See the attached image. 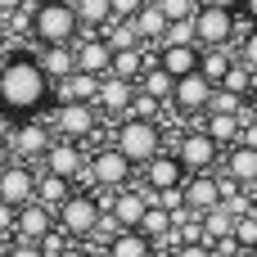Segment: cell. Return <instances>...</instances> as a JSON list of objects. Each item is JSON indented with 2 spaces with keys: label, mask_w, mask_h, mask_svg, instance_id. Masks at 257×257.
I'll use <instances>...</instances> for the list:
<instances>
[{
  "label": "cell",
  "mask_w": 257,
  "mask_h": 257,
  "mask_svg": "<svg viewBox=\"0 0 257 257\" xmlns=\"http://www.w3.org/2000/svg\"><path fill=\"white\" fill-rule=\"evenodd\" d=\"M36 63L45 68V77L59 86L63 77H72L77 72V54H72V45H36Z\"/></svg>",
  "instance_id": "cell-19"
},
{
  "label": "cell",
  "mask_w": 257,
  "mask_h": 257,
  "mask_svg": "<svg viewBox=\"0 0 257 257\" xmlns=\"http://www.w3.org/2000/svg\"><path fill=\"white\" fill-rule=\"evenodd\" d=\"M0 257H50V253H45L41 244H27V239H9Z\"/></svg>",
  "instance_id": "cell-36"
},
{
  "label": "cell",
  "mask_w": 257,
  "mask_h": 257,
  "mask_svg": "<svg viewBox=\"0 0 257 257\" xmlns=\"http://www.w3.org/2000/svg\"><path fill=\"white\" fill-rule=\"evenodd\" d=\"M163 45H199L194 18H185V23H167V36H163Z\"/></svg>",
  "instance_id": "cell-33"
},
{
  "label": "cell",
  "mask_w": 257,
  "mask_h": 257,
  "mask_svg": "<svg viewBox=\"0 0 257 257\" xmlns=\"http://www.w3.org/2000/svg\"><path fill=\"white\" fill-rule=\"evenodd\" d=\"M54 230H59V221H54V212H50V208H41V203L18 208V230H14V239L41 244V239H45V235H54Z\"/></svg>",
  "instance_id": "cell-17"
},
{
  "label": "cell",
  "mask_w": 257,
  "mask_h": 257,
  "mask_svg": "<svg viewBox=\"0 0 257 257\" xmlns=\"http://www.w3.org/2000/svg\"><path fill=\"white\" fill-rule=\"evenodd\" d=\"M239 145H248V149H257V117H253V108H248V117H244V131H239Z\"/></svg>",
  "instance_id": "cell-39"
},
{
  "label": "cell",
  "mask_w": 257,
  "mask_h": 257,
  "mask_svg": "<svg viewBox=\"0 0 257 257\" xmlns=\"http://www.w3.org/2000/svg\"><path fill=\"white\" fill-rule=\"evenodd\" d=\"M181 163H185V172L190 176H199V172H217V163H221V145L199 126V131H185L181 140H176V149H172Z\"/></svg>",
  "instance_id": "cell-9"
},
{
  "label": "cell",
  "mask_w": 257,
  "mask_h": 257,
  "mask_svg": "<svg viewBox=\"0 0 257 257\" xmlns=\"http://www.w3.org/2000/svg\"><path fill=\"white\" fill-rule=\"evenodd\" d=\"M199 5H203V0H158V9L167 14V23H185V18H194Z\"/></svg>",
  "instance_id": "cell-34"
},
{
  "label": "cell",
  "mask_w": 257,
  "mask_h": 257,
  "mask_svg": "<svg viewBox=\"0 0 257 257\" xmlns=\"http://www.w3.org/2000/svg\"><path fill=\"white\" fill-rule=\"evenodd\" d=\"M72 9H77L81 32H104L113 23V5L108 0H72Z\"/></svg>",
  "instance_id": "cell-27"
},
{
  "label": "cell",
  "mask_w": 257,
  "mask_h": 257,
  "mask_svg": "<svg viewBox=\"0 0 257 257\" xmlns=\"http://www.w3.org/2000/svg\"><path fill=\"white\" fill-rule=\"evenodd\" d=\"M50 145H54V131H50L45 117H23V122L14 126V140H9L14 158H18V163H32V167H41V158H45Z\"/></svg>",
  "instance_id": "cell-8"
},
{
  "label": "cell",
  "mask_w": 257,
  "mask_h": 257,
  "mask_svg": "<svg viewBox=\"0 0 257 257\" xmlns=\"http://www.w3.org/2000/svg\"><path fill=\"white\" fill-rule=\"evenodd\" d=\"M136 95H140V86L136 81H126V77H99V95H95V108H99V117H126L131 113V104H136Z\"/></svg>",
  "instance_id": "cell-13"
},
{
  "label": "cell",
  "mask_w": 257,
  "mask_h": 257,
  "mask_svg": "<svg viewBox=\"0 0 257 257\" xmlns=\"http://www.w3.org/2000/svg\"><path fill=\"white\" fill-rule=\"evenodd\" d=\"M131 176H136V167H131L113 145L95 149L90 163H86V190H104V194H113V190H126Z\"/></svg>",
  "instance_id": "cell-6"
},
{
  "label": "cell",
  "mask_w": 257,
  "mask_h": 257,
  "mask_svg": "<svg viewBox=\"0 0 257 257\" xmlns=\"http://www.w3.org/2000/svg\"><path fill=\"white\" fill-rule=\"evenodd\" d=\"M54 221H59V230H63L68 239L90 244L95 230H99V221H104V199H99L95 190H72L68 203L54 212Z\"/></svg>",
  "instance_id": "cell-4"
},
{
  "label": "cell",
  "mask_w": 257,
  "mask_h": 257,
  "mask_svg": "<svg viewBox=\"0 0 257 257\" xmlns=\"http://www.w3.org/2000/svg\"><path fill=\"white\" fill-rule=\"evenodd\" d=\"M14 126H18V117L0 108V140H14Z\"/></svg>",
  "instance_id": "cell-41"
},
{
  "label": "cell",
  "mask_w": 257,
  "mask_h": 257,
  "mask_svg": "<svg viewBox=\"0 0 257 257\" xmlns=\"http://www.w3.org/2000/svg\"><path fill=\"white\" fill-rule=\"evenodd\" d=\"M235 235V212L221 203V208H212V212H203V244H226Z\"/></svg>",
  "instance_id": "cell-29"
},
{
  "label": "cell",
  "mask_w": 257,
  "mask_h": 257,
  "mask_svg": "<svg viewBox=\"0 0 257 257\" xmlns=\"http://www.w3.org/2000/svg\"><path fill=\"white\" fill-rule=\"evenodd\" d=\"M95 95H99V77L90 72H72L54 86V99H68V104H95Z\"/></svg>",
  "instance_id": "cell-22"
},
{
  "label": "cell",
  "mask_w": 257,
  "mask_h": 257,
  "mask_svg": "<svg viewBox=\"0 0 257 257\" xmlns=\"http://www.w3.org/2000/svg\"><path fill=\"white\" fill-rule=\"evenodd\" d=\"M185 163L176 158V154H158V158H149L145 167H140V181H145V194H172V190H181L185 185Z\"/></svg>",
  "instance_id": "cell-10"
},
{
  "label": "cell",
  "mask_w": 257,
  "mask_h": 257,
  "mask_svg": "<svg viewBox=\"0 0 257 257\" xmlns=\"http://www.w3.org/2000/svg\"><path fill=\"white\" fill-rule=\"evenodd\" d=\"M239 63L257 72V27L253 23H248V32H244V41H239Z\"/></svg>",
  "instance_id": "cell-35"
},
{
  "label": "cell",
  "mask_w": 257,
  "mask_h": 257,
  "mask_svg": "<svg viewBox=\"0 0 257 257\" xmlns=\"http://www.w3.org/2000/svg\"><path fill=\"white\" fill-rule=\"evenodd\" d=\"M54 104V81L36 63V50H9L0 54V108L23 117H41Z\"/></svg>",
  "instance_id": "cell-1"
},
{
  "label": "cell",
  "mask_w": 257,
  "mask_h": 257,
  "mask_svg": "<svg viewBox=\"0 0 257 257\" xmlns=\"http://www.w3.org/2000/svg\"><path fill=\"white\" fill-rule=\"evenodd\" d=\"M104 257H158V253H154V244H149L140 230H117V235L108 239Z\"/></svg>",
  "instance_id": "cell-25"
},
{
  "label": "cell",
  "mask_w": 257,
  "mask_h": 257,
  "mask_svg": "<svg viewBox=\"0 0 257 257\" xmlns=\"http://www.w3.org/2000/svg\"><path fill=\"white\" fill-rule=\"evenodd\" d=\"M113 149L131 163V167H145L149 158L163 154V126L149 122V117H122L113 126Z\"/></svg>",
  "instance_id": "cell-3"
},
{
  "label": "cell",
  "mask_w": 257,
  "mask_h": 257,
  "mask_svg": "<svg viewBox=\"0 0 257 257\" xmlns=\"http://www.w3.org/2000/svg\"><path fill=\"white\" fill-rule=\"evenodd\" d=\"M113 5V18H136L145 9V0H108Z\"/></svg>",
  "instance_id": "cell-38"
},
{
  "label": "cell",
  "mask_w": 257,
  "mask_h": 257,
  "mask_svg": "<svg viewBox=\"0 0 257 257\" xmlns=\"http://www.w3.org/2000/svg\"><path fill=\"white\" fill-rule=\"evenodd\" d=\"M86 163H90L86 145H77V140H59V136H54V145H50L45 158H41V172L63 176V181H72L77 190H86Z\"/></svg>",
  "instance_id": "cell-7"
},
{
  "label": "cell",
  "mask_w": 257,
  "mask_h": 257,
  "mask_svg": "<svg viewBox=\"0 0 257 257\" xmlns=\"http://www.w3.org/2000/svg\"><path fill=\"white\" fill-rule=\"evenodd\" d=\"M230 68H235V54H230V45H208V50H203V59H199V72H203L212 86H221Z\"/></svg>",
  "instance_id": "cell-26"
},
{
  "label": "cell",
  "mask_w": 257,
  "mask_h": 257,
  "mask_svg": "<svg viewBox=\"0 0 257 257\" xmlns=\"http://www.w3.org/2000/svg\"><path fill=\"white\" fill-rule=\"evenodd\" d=\"M172 257H217V253H212V244H181Z\"/></svg>",
  "instance_id": "cell-40"
},
{
  "label": "cell",
  "mask_w": 257,
  "mask_h": 257,
  "mask_svg": "<svg viewBox=\"0 0 257 257\" xmlns=\"http://www.w3.org/2000/svg\"><path fill=\"white\" fill-rule=\"evenodd\" d=\"M54 257H95V248H90V244H77V239H72L63 253H54Z\"/></svg>",
  "instance_id": "cell-42"
},
{
  "label": "cell",
  "mask_w": 257,
  "mask_h": 257,
  "mask_svg": "<svg viewBox=\"0 0 257 257\" xmlns=\"http://www.w3.org/2000/svg\"><path fill=\"white\" fill-rule=\"evenodd\" d=\"M239 257H257V248H248V253H239Z\"/></svg>",
  "instance_id": "cell-49"
},
{
  "label": "cell",
  "mask_w": 257,
  "mask_h": 257,
  "mask_svg": "<svg viewBox=\"0 0 257 257\" xmlns=\"http://www.w3.org/2000/svg\"><path fill=\"white\" fill-rule=\"evenodd\" d=\"M158 68L163 72H172L176 81L181 77H190V72H199V59H203V45H158Z\"/></svg>",
  "instance_id": "cell-18"
},
{
  "label": "cell",
  "mask_w": 257,
  "mask_h": 257,
  "mask_svg": "<svg viewBox=\"0 0 257 257\" xmlns=\"http://www.w3.org/2000/svg\"><path fill=\"white\" fill-rule=\"evenodd\" d=\"M212 95H217V86H212L203 72H190V77L176 81V90H172V108H176V113H208Z\"/></svg>",
  "instance_id": "cell-15"
},
{
  "label": "cell",
  "mask_w": 257,
  "mask_h": 257,
  "mask_svg": "<svg viewBox=\"0 0 257 257\" xmlns=\"http://www.w3.org/2000/svg\"><path fill=\"white\" fill-rule=\"evenodd\" d=\"M221 176H230V181H239L244 190L257 181V149L248 145H230L226 149V163H221Z\"/></svg>",
  "instance_id": "cell-21"
},
{
  "label": "cell",
  "mask_w": 257,
  "mask_h": 257,
  "mask_svg": "<svg viewBox=\"0 0 257 257\" xmlns=\"http://www.w3.org/2000/svg\"><path fill=\"white\" fill-rule=\"evenodd\" d=\"M131 23H136V32H140V41H145V45H149V41H154V45H163V36H167V14H163L158 5H145Z\"/></svg>",
  "instance_id": "cell-28"
},
{
  "label": "cell",
  "mask_w": 257,
  "mask_h": 257,
  "mask_svg": "<svg viewBox=\"0 0 257 257\" xmlns=\"http://www.w3.org/2000/svg\"><path fill=\"white\" fill-rule=\"evenodd\" d=\"M253 217H257V199H253Z\"/></svg>",
  "instance_id": "cell-51"
},
{
  "label": "cell",
  "mask_w": 257,
  "mask_h": 257,
  "mask_svg": "<svg viewBox=\"0 0 257 257\" xmlns=\"http://www.w3.org/2000/svg\"><path fill=\"white\" fill-rule=\"evenodd\" d=\"M136 86H140V95H149L154 104H172L176 77H172V72H163V68H158V59H149V68L140 72V81H136Z\"/></svg>",
  "instance_id": "cell-23"
},
{
  "label": "cell",
  "mask_w": 257,
  "mask_h": 257,
  "mask_svg": "<svg viewBox=\"0 0 257 257\" xmlns=\"http://www.w3.org/2000/svg\"><path fill=\"white\" fill-rule=\"evenodd\" d=\"M194 32H199V45H230L239 23H235V9H217V5H199L194 14Z\"/></svg>",
  "instance_id": "cell-11"
},
{
  "label": "cell",
  "mask_w": 257,
  "mask_h": 257,
  "mask_svg": "<svg viewBox=\"0 0 257 257\" xmlns=\"http://www.w3.org/2000/svg\"><path fill=\"white\" fill-rule=\"evenodd\" d=\"M181 199H185V208L190 212H212V208H221V176L217 172H199V176H185V185H181Z\"/></svg>",
  "instance_id": "cell-16"
},
{
  "label": "cell",
  "mask_w": 257,
  "mask_h": 257,
  "mask_svg": "<svg viewBox=\"0 0 257 257\" xmlns=\"http://www.w3.org/2000/svg\"><path fill=\"white\" fill-rule=\"evenodd\" d=\"M36 172H41V167H36ZM72 190H77V185H72V181H63V176H50V172H41V176H36V203H41V208H50V212H59V208L68 203V194H72Z\"/></svg>",
  "instance_id": "cell-24"
},
{
  "label": "cell",
  "mask_w": 257,
  "mask_h": 257,
  "mask_svg": "<svg viewBox=\"0 0 257 257\" xmlns=\"http://www.w3.org/2000/svg\"><path fill=\"white\" fill-rule=\"evenodd\" d=\"M72 54H77V72H90V77H108L113 72V45L99 32H81L72 41Z\"/></svg>",
  "instance_id": "cell-14"
},
{
  "label": "cell",
  "mask_w": 257,
  "mask_h": 257,
  "mask_svg": "<svg viewBox=\"0 0 257 257\" xmlns=\"http://www.w3.org/2000/svg\"><path fill=\"white\" fill-rule=\"evenodd\" d=\"M23 5H32V0H0V18H9V14H18Z\"/></svg>",
  "instance_id": "cell-43"
},
{
  "label": "cell",
  "mask_w": 257,
  "mask_h": 257,
  "mask_svg": "<svg viewBox=\"0 0 257 257\" xmlns=\"http://www.w3.org/2000/svg\"><path fill=\"white\" fill-rule=\"evenodd\" d=\"M239 9H244V18H248V23H253V27H257V0H244Z\"/></svg>",
  "instance_id": "cell-45"
},
{
  "label": "cell",
  "mask_w": 257,
  "mask_h": 257,
  "mask_svg": "<svg viewBox=\"0 0 257 257\" xmlns=\"http://www.w3.org/2000/svg\"><path fill=\"white\" fill-rule=\"evenodd\" d=\"M5 244H9V239H0V253H5Z\"/></svg>",
  "instance_id": "cell-50"
},
{
  "label": "cell",
  "mask_w": 257,
  "mask_h": 257,
  "mask_svg": "<svg viewBox=\"0 0 257 257\" xmlns=\"http://www.w3.org/2000/svg\"><path fill=\"white\" fill-rule=\"evenodd\" d=\"M36 167L32 163H9L5 172H0V203H9V208H27V203H36Z\"/></svg>",
  "instance_id": "cell-12"
},
{
  "label": "cell",
  "mask_w": 257,
  "mask_h": 257,
  "mask_svg": "<svg viewBox=\"0 0 257 257\" xmlns=\"http://www.w3.org/2000/svg\"><path fill=\"white\" fill-rule=\"evenodd\" d=\"M203 5H217V9H239L244 0H203Z\"/></svg>",
  "instance_id": "cell-46"
},
{
  "label": "cell",
  "mask_w": 257,
  "mask_h": 257,
  "mask_svg": "<svg viewBox=\"0 0 257 257\" xmlns=\"http://www.w3.org/2000/svg\"><path fill=\"white\" fill-rule=\"evenodd\" d=\"M9 163H14V149H9V140H0V172H5Z\"/></svg>",
  "instance_id": "cell-44"
},
{
  "label": "cell",
  "mask_w": 257,
  "mask_h": 257,
  "mask_svg": "<svg viewBox=\"0 0 257 257\" xmlns=\"http://www.w3.org/2000/svg\"><path fill=\"white\" fill-rule=\"evenodd\" d=\"M203 131H208L221 149H230V145H239L244 113H221V108H208V113H203Z\"/></svg>",
  "instance_id": "cell-20"
},
{
  "label": "cell",
  "mask_w": 257,
  "mask_h": 257,
  "mask_svg": "<svg viewBox=\"0 0 257 257\" xmlns=\"http://www.w3.org/2000/svg\"><path fill=\"white\" fill-rule=\"evenodd\" d=\"M45 122H50V131H54L59 140H77V145H86V140L99 136V108H95V104H68V99H54Z\"/></svg>",
  "instance_id": "cell-5"
},
{
  "label": "cell",
  "mask_w": 257,
  "mask_h": 257,
  "mask_svg": "<svg viewBox=\"0 0 257 257\" xmlns=\"http://www.w3.org/2000/svg\"><path fill=\"white\" fill-rule=\"evenodd\" d=\"M99 36H104V41H108V45H113V54H117V50H136V45H145V41H140V32H136V23H131V18H113V23H108V27H104V32H99Z\"/></svg>",
  "instance_id": "cell-31"
},
{
  "label": "cell",
  "mask_w": 257,
  "mask_h": 257,
  "mask_svg": "<svg viewBox=\"0 0 257 257\" xmlns=\"http://www.w3.org/2000/svg\"><path fill=\"white\" fill-rule=\"evenodd\" d=\"M172 230H176L172 212H167V208H158V203L149 199V212L140 217V235H145L149 244H158V239H163V235H172Z\"/></svg>",
  "instance_id": "cell-30"
},
{
  "label": "cell",
  "mask_w": 257,
  "mask_h": 257,
  "mask_svg": "<svg viewBox=\"0 0 257 257\" xmlns=\"http://www.w3.org/2000/svg\"><path fill=\"white\" fill-rule=\"evenodd\" d=\"M14 230H18V208L0 203V239H14Z\"/></svg>",
  "instance_id": "cell-37"
},
{
  "label": "cell",
  "mask_w": 257,
  "mask_h": 257,
  "mask_svg": "<svg viewBox=\"0 0 257 257\" xmlns=\"http://www.w3.org/2000/svg\"><path fill=\"white\" fill-rule=\"evenodd\" d=\"M248 104H253V117H257V90H253V99H248Z\"/></svg>",
  "instance_id": "cell-48"
},
{
  "label": "cell",
  "mask_w": 257,
  "mask_h": 257,
  "mask_svg": "<svg viewBox=\"0 0 257 257\" xmlns=\"http://www.w3.org/2000/svg\"><path fill=\"white\" fill-rule=\"evenodd\" d=\"M81 36L72 0H36L32 9V41L36 45H72Z\"/></svg>",
  "instance_id": "cell-2"
},
{
  "label": "cell",
  "mask_w": 257,
  "mask_h": 257,
  "mask_svg": "<svg viewBox=\"0 0 257 257\" xmlns=\"http://www.w3.org/2000/svg\"><path fill=\"white\" fill-rule=\"evenodd\" d=\"M235 244H239V253H248V248H257V217L248 212V217H235V235H230Z\"/></svg>",
  "instance_id": "cell-32"
},
{
  "label": "cell",
  "mask_w": 257,
  "mask_h": 257,
  "mask_svg": "<svg viewBox=\"0 0 257 257\" xmlns=\"http://www.w3.org/2000/svg\"><path fill=\"white\" fill-rule=\"evenodd\" d=\"M5 45H9V32H5V23H0V50H5Z\"/></svg>",
  "instance_id": "cell-47"
}]
</instances>
